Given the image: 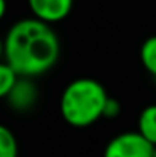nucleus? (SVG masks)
<instances>
[{"mask_svg":"<svg viewBox=\"0 0 156 157\" xmlns=\"http://www.w3.org/2000/svg\"><path fill=\"white\" fill-rule=\"evenodd\" d=\"M61 55V40L50 24L35 17L22 18L5 35V62L18 77H39L49 72Z\"/></svg>","mask_w":156,"mask_h":157,"instance_id":"obj_1","label":"nucleus"},{"mask_svg":"<svg viewBox=\"0 0 156 157\" xmlns=\"http://www.w3.org/2000/svg\"><path fill=\"white\" fill-rule=\"evenodd\" d=\"M107 99L104 85L96 78H76L67 84L61 95V115L72 127H89L104 117Z\"/></svg>","mask_w":156,"mask_h":157,"instance_id":"obj_2","label":"nucleus"},{"mask_svg":"<svg viewBox=\"0 0 156 157\" xmlns=\"http://www.w3.org/2000/svg\"><path fill=\"white\" fill-rule=\"evenodd\" d=\"M154 147L143 136L136 132H122L113 137L104 149V157H153Z\"/></svg>","mask_w":156,"mask_h":157,"instance_id":"obj_3","label":"nucleus"},{"mask_svg":"<svg viewBox=\"0 0 156 157\" xmlns=\"http://www.w3.org/2000/svg\"><path fill=\"white\" fill-rule=\"evenodd\" d=\"M27 5L35 18L52 25L72 12L74 0H27Z\"/></svg>","mask_w":156,"mask_h":157,"instance_id":"obj_4","label":"nucleus"},{"mask_svg":"<svg viewBox=\"0 0 156 157\" xmlns=\"http://www.w3.org/2000/svg\"><path fill=\"white\" fill-rule=\"evenodd\" d=\"M37 99H39V90L30 77H18L10 94L7 95L10 109L15 112H29L37 104Z\"/></svg>","mask_w":156,"mask_h":157,"instance_id":"obj_5","label":"nucleus"},{"mask_svg":"<svg viewBox=\"0 0 156 157\" xmlns=\"http://www.w3.org/2000/svg\"><path fill=\"white\" fill-rule=\"evenodd\" d=\"M138 132L148 142L156 145V104L144 107L138 117Z\"/></svg>","mask_w":156,"mask_h":157,"instance_id":"obj_6","label":"nucleus"},{"mask_svg":"<svg viewBox=\"0 0 156 157\" xmlns=\"http://www.w3.org/2000/svg\"><path fill=\"white\" fill-rule=\"evenodd\" d=\"M139 59H141V63H143L144 69L153 77H156V35L148 37L141 44Z\"/></svg>","mask_w":156,"mask_h":157,"instance_id":"obj_7","label":"nucleus"},{"mask_svg":"<svg viewBox=\"0 0 156 157\" xmlns=\"http://www.w3.org/2000/svg\"><path fill=\"white\" fill-rule=\"evenodd\" d=\"M0 157H18V144L14 132L0 124Z\"/></svg>","mask_w":156,"mask_h":157,"instance_id":"obj_8","label":"nucleus"},{"mask_svg":"<svg viewBox=\"0 0 156 157\" xmlns=\"http://www.w3.org/2000/svg\"><path fill=\"white\" fill-rule=\"evenodd\" d=\"M18 74L5 60L0 62V99H7L12 87L15 85Z\"/></svg>","mask_w":156,"mask_h":157,"instance_id":"obj_9","label":"nucleus"},{"mask_svg":"<svg viewBox=\"0 0 156 157\" xmlns=\"http://www.w3.org/2000/svg\"><path fill=\"white\" fill-rule=\"evenodd\" d=\"M119 112H121V104L118 102L116 99H107V102H106V107H104V117H107V119H116L118 115H119Z\"/></svg>","mask_w":156,"mask_h":157,"instance_id":"obj_10","label":"nucleus"},{"mask_svg":"<svg viewBox=\"0 0 156 157\" xmlns=\"http://www.w3.org/2000/svg\"><path fill=\"white\" fill-rule=\"evenodd\" d=\"M7 13V0H0V22Z\"/></svg>","mask_w":156,"mask_h":157,"instance_id":"obj_11","label":"nucleus"},{"mask_svg":"<svg viewBox=\"0 0 156 157\" xmlns=\"http://www.w3.org/2000/svg\"><path fill=\"white\" fill-rule=\"evenodd\" d=\"M3 57H5V39L0 35V62H2Z\"/></svg>","mask_w":156,"mask_h":157,"instance_id":"obj_12","label":"nucleus"},{"mask_svg":"<svg viewBox=\"0 0 156 157\" xmlns=\"http://www.w3.org/2000/svg\"><path fill=\"white\" fill-rule=\"evenodd\" d=\"M153 157H156V147H154V155H153Z\"/></svg>","mask_w":156,"mask_h":157,"instance_id":"obj_13","label":"nucleus"}]
</instances>
